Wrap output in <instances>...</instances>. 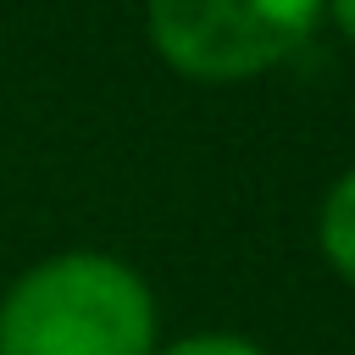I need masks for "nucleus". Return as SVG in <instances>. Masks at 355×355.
<instances>
[{"instance_id":"2","label":"nucleus","mask_w":355,"mask_h":355,"mask_svg":"<svg viewBox=\"0 0 355 355\" xmlns=\"http://www.w3.org/2000/svg\"><path fill=\"white\" fill-rule=\"evenodd\" d=\"M327 0H150L161 61L200 83H239L288 61Z\"/></svg>"},{"instance_id":"4","label":"nucleus","mask_w":355,"mask_h":355,"mask_svg":"<svg viewBox=\"0 0 355 355\" xmlns=\"http://www.w3.org/2000/svg\"><path fill=\"white\" fill-rule=\"evenodd\" d=\"M161 355H266V349L244 333H189V338L166 344Z\"/></svg>"},{"instance_id":"3","label":"nucleus","mask_w":355,"mask_h":355,"mask_svg":"<svg viewBox=\"0 0 355 355\" xmlns=\"http://www.w3.org/2000/svg\"><path fill=\"white\" fill-rule=\"evenodd\" d=\"M316 239H322L327 266H333L344 283H355V166L327 189L322 216H316Z\"/></svg>"},{"instance_id":"5","label":"nucleus","mask_w":355,"mask_h":355,"mask_svg":"<svg viewBox=\"0 0 355 355\" xmlns=\"http://www.w3.org/2000/svg\"><path fill=\"white\" fill-rule=\"evenodd\" d=\"M327 11H333V22H338V33L355 39V0H327Z\"/></svg>"},{"instance_id":"1","label":"nucleus","mask_w":355,"mask_h":355,"mask_svg":"<svg viewBox=\"0 0 355 355\" xmlns=\"http://www.w3.org/2000/svg\"><path fill=\"white\" fill-rule=\"evenodd\" d=\"M0 355H155L150 283L100 250L50 255L6 288Z\"/></svg>"}]
</instances>
